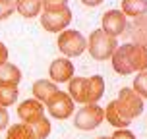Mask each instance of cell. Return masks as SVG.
I'll return each mask as SVG.
<instances>
[{
    "label": "cell",
    "mask_w": 147,
    "mask_h": 139,
    "mask_svg": "<svg viewBox=\"0 0 147 139\" xmlns=\"http://www.w3.org/2000/svg\"><path fill=\"white\" fill-rule=\"evenodd\" d=\"M109 139H136V135H134L130 130H126V128H122V130H116V132L112 133Z\"/></svg>",
    "instance_id": "24"
},
{
    "label": "cell",
    "mask_w": 147,
    "mask_h": 139,
    "mask_svg": "<svg viewBox=\"0 0 147 139\" xmlns=\"http://www.w3.org/2000/svg\"><path fill=\"white\" fill-rule=\"evenodd\" d=\"M43 12H52V10H62L68 6V0H41Z\"/></svg>",
    "instance_id": "23"
},
{
    "label": "cell",
    "mask_w": 147,
    "mask_h": 139,
    "mask_svg": "<svg viewBox=\"0 0 147 139\" xmlns=\"http://www.w3.org/2000/svg\"><path fill=\"white\" fill-rule=\"evenodd\" d=\"M85 6H89V8H95V6H99V4H103L105 0H81Z\"/></svg>",
    "instance_id": "27"
},
{
    "label": "cell",
    "mask_w": 147,
    "mask_h": 139,
    "mask_svg": "<svg viewBox=\"0 0 147 139\" xmlns=\"http://www.w3.org/2000/svg\"><path fill=\"white\" fill-rule=\"evenodd\" d=\"M58 50L66 58H78L87 50V39L76 29H64L58 35Z\"/></svg>",
    "instance_id": "3"
},
{
    "label": "cell",
    "mask_w": 147,
    "mask_h": 139,
    "mask_svg": "<svg viewBox=\"0 0 147 139\" xmlns=\"http://www.w3.org/2000/svg\"><path fill=\"white\" fill-rule=\"evenodd\" d=\"M31 91H33V99H37L39 103L45 104L58 89H56V83H52L51 79H37L35 83H33Z\"/></svg>",
    "instance_id": "15"
},
{
    "label": "cell",
    "mask_w": 147,
    "mask_h": 139,
    "mask_svg": "<svg viewBox=\"0 0 147 139\" xmlns=\"http://www.w3.org/2000/svg\"><path fill=\"white\" fill-rule=\"evenodd\" d=\"M118 104H120V108L124 110V114L130 120L134 118H140L141 112H143V99H141L132 87H124L120 89V93H118Z\"/></svg>",
    "instance_id": "7"
},
{
    "label": "cell",
    "mask_w": 147,
    "mask_h": 139,
    "mask_svg": "<svg viewBox=\"0 0 147 139\" xmlns=\"http://www.w3.org/2000/svg\"><path fill=\"white\" fill-rule=\"evenodd\" d=\"M16 12V2L14 0H0V21L8 19Z\"/></svg>",
    "instance_id": "22"
},
{
    "label": "cell",
    "mask_w": 147,
    "mask_h": 139,
    "mask_svg": "<svg viewBox=\"0 0 147 139\" xmlns=\"http://www.w3.org/2000/svg\"><path fill=\"white\" fill-rule=\"evenodd\" d=\"M128 27V17L120 10H109L103 14V31L112 37L124 35Z\"/></svg>",
    "instance_id": "9"
},
{
    "label": "cell",
    "mask_w": 147,
    "mask_h": 139,
    "mask_svg": "<svg viewBox=\"0 0 147 139\" xmlns=\"http://www.w3.org/2000/svg\"><path fill=\"white\" fill-rule=\"evenodd\" d=\"M105 93V79L103 75H91L83 77V89H81V104H97V101Z\"/></svg>",
    "instance_id": "8"
},
{
    "label": "cell",
    "mask_w": 147,
    "mask_h": 139,
    "mask_svg": "<svg viewBox=\"0 0 147 139\" xmlns=\"http://www.w3.org/2000/svg\"><path fill=\"white\" fill-rule=\"evenodd\" d=\"M31 130H33V135H35V139H47L49 135H51V122L47 120V118H41V120H37L35 124L31 126Z\"/></svg>",
    "instance_id": "20"
},
{
    "label": "cell",
    "mask_w": 147,
    "mask_h": 139,
    "mask_svg": "<svg viewBox=\"0 0 147 139\" xmlns=\"http://www.w3.org/2000/svg\"><path fill=\"white\" fill-rule=\"evenodd\" d=\"M116 48H118L116 37L105 33L103 29L93 31L87 39V50H89V54H91V58L101 60V62L112 58V54H114Z\"/></svg>",
    "instance_id": "2"
},
{
    "label": "cell",
    "mask_w": 147,
    "mask_h": 139,
    "mask_svg": "<svg viewBox=\"0 0 147 139\" xmlns=\"http://www.w3.org/2000/svg\"><path fill=\"white\" fill-rule=\"evenodd\" d=\"M18 116L22 120V124L33 126L37 120H41L45 116V104L39 103L37 99H27L18 106Z\"/></svg>",
    "instance_id": "10"
},
{
    "label": "cell",
    "mask_w": 147,
    "mask_h": 139,
    "mask_svg": "<svg viewBox=\"0 0 147 139\" xmlns=\"http://www.w3.org/2000/svg\"><path fill=\"white\" fill-rule=\"evenodd\" d=\"M6 139H35L31 126L27 124H14L10 126V130L6 133Z\"/></svg>",
    "instance_id": "18"
},
{
    "label": "cell",
    "mask_w": 147,
    "mask_h": 139,
    "mask_svg": "<svg viewBox=\"0 0 147 139\" xmlns=\"http://www.w3.org/2000/svg\"><path fill=\"white\" fill-rule=\"evenodd\" d=\"M97 139H109V137H97Z\"/></svg>",
    "instance_id": "28"
},
{
    "label": "cell",
    "mask_w": 147,
    "mask_h": 139,
    "mask_svg": "<svg viewBox=\"0 0 147 139\" xmlns=\"http://www.w3.org/2000/svg\"><path fill=\"white\" fill-rule=\"evenodd\" d=\"M49 75H51L52 83H68L74 77V64L70 58H56L52 60L51 68H49Z\"/></svg>",
    "instance_id": "11"
},
{
    "label": "cell",
    "mask_w": 147,
    "mask_h": 139,
    "mask_svg": "<svg viewBox=\"0 0 147 139\" xmlns=\"http://www.w3.org/2000/svg\"><path fill=\"white\" fill-rule=\"evenodd\" d=\"M105 120H107L110 126H114L116 130H122L126 126H130V122H132V120L124 114V110L120 108L118 101H110L109 103V106L105 108Z\"/></svg>",
    "instance_id": "13"
},
{
    "label": "cell",
    "mask_w": 147,
    "mask_h": 139,
    "mask_svg": "<svg viewBox=\"0 0 147 139\" xmlns=\"http://www.w3.org/2000/svg\"><path fill=\"white\" fill-rule=\"evenodd\" d=\"M4 62H8V48H6L4 43H0V66H2Z\"/></svg>",
    "instance_id": "26"
},
{
    "label": "cell",
    "mask_w": 147,
    "mask_h": 139,
    "mask_svg": "<svg viewBox=\"0 0 147 139\" xmlns=\"http://www.w3.org/2000/svg\"><path fill=\"white\" fill-rule=\"evenodd\" d=\"M22 81V70L12 64V62H4L0 66V85L6 87H18Z\"/></svg>",
    "instance_id": "14"
},
{
    "label": "cell",
    "mask_w": 147,
    "mask_h": 139,
    "mask_svg": "<svg viewBox=\"0 0 147 139\" xmlns=\"http://www.w3.org/2000/svg\"><path fill=\"white\" fill-rule=\"evenodd\" d=\"M8 124H10V114H8V110L4 106H0V132L6 130Z\"/></svg>",
    "instance_id": "25"
},
{
    "label": "cell",
    "mask_w": 147,
    "mask_h": 139,
    "mask_svg": "<svg viewBox=\"0 0 147 139\" xmlns=\"http://www.w3.org/2000/svg\"><path fill=\"white\" fill-rule=\"evenodd\" d=\"M124 35H130V39H132L130 43L147 48V14L140 15V17H134L132 21L128 23Z\"/></svg>",
    "instance_id": "12"
},
{
    "label": "cell",
    "mask_w": 147,
    "mask_h": 139,
    "mask_svg": "<svg viewBox=\"0 0 147 139\" xmlns=\"http://www.w3.org/2000/svg\"><path fill=\"white\" fill-rule=\"evenodd\" d=\"M134 91L141 97V99H147V70L145 72H140L134 79Z\"/></svg>",
    "instance_id": "21"
},
{
    "label": "cell",
    "mask_w": 147,
    "mask_h": 139,
    "mask_svg": "<svg viewBox=\"0 0 147 139\" xmlns=\"http://www.w3.org/2000/svg\"><path fill=\"white\" fill-rule=\"evenodd\" d=\"M45 106H47V112L52 118H56V120H68V118L72 116V112L76 110L72 97L68 95V93H64V91H56L45 103Z\"/></svg>",
    "instance_id": "6"
},
{
    "label": "cell",
    "mask_w": 147,
    "mask_h": 139,
    "mask_svg": "<svg viewBox=\"0 0 147 139\" xmlns=\"http://www.w3.org/2000/svg\"><path fill=\"white\" fill-rule=\"evenodd\" d=\"M18 97H20V91L18 87H6V85H0V106H12V104L18 101Z\"/></svg>",
    "instance_id": "19"
},
{
    "label": "cell",
    "mask_w": 147,
    "mask_h": 139,
    "mask_svg": "<svg viewBox=\"0 0 147 139\" xmlns=\"http://www.w3.org/2000/svg\"><path fill=\"white\" fill-rule=\"evenodd\" d=\"M112 70L120 75H130L134 72H145L147 70V48L134 43L120 44L112 54Z\"/></svg>",
    "instance_id": "1"
},
{
    "label": "cell",
    "mask_w": 147,
    "mask_h": 139,
    "mask_svg": "<svg viewBox=\"0 0 147 139\" xmlns=\"http://www.w3.org/2000/svg\"><path fill=\"white\" fill-rule=\"evenodd\" d=\"M126 17H140L147 14V0H122V10Z\"/></svg>",
    "instance_id": "16"
},
{
    "label": "cell",
    "mask_w": 147,
    "mask_h": 139,
    "mask_svg": "<svg viewBox=\"0 0 147 139\" xmlns=\"http://www.w3.org/2000/svg\"><path fill=\"white\" fill-rule=\"evenodd\" d=\"M16 12H20L23 17H37L43 10L41 0H14Z\"/></svg>",
    "instance_id": "17"
},
{
    "label": "cell",
    "mask_w": 147,
    "mask_h": 139,
    "mask_svg": "<svg viewBox=\"0 0 147 139\" xmlns=\"http://www.w3.org/2000/svg\"><path fill=\"white\" fill-rule=\"evenodd\" d=\"M103 120H105V110L99 104H83L74 116V126L81 132H91L103 124Z\"/></svg>",
    "instance_id": "4"
},
{
    "label": "cell",
    "mask_w": 147,
    "mask_h": 139,
    "mask_svg": "<svg viewBox=\"0 0 147 139\" xmlns=\"http://www.w3.org/2000/svg\"><path fill=\"white\" fill-rule=\"evenodd\" d=\"M72 19L74 15L70 6L62 8V10H52V12H41V25L49 33H62L64 29H68Z\"/></svg>",
    "instance_id": "5"
}]
</instances>
